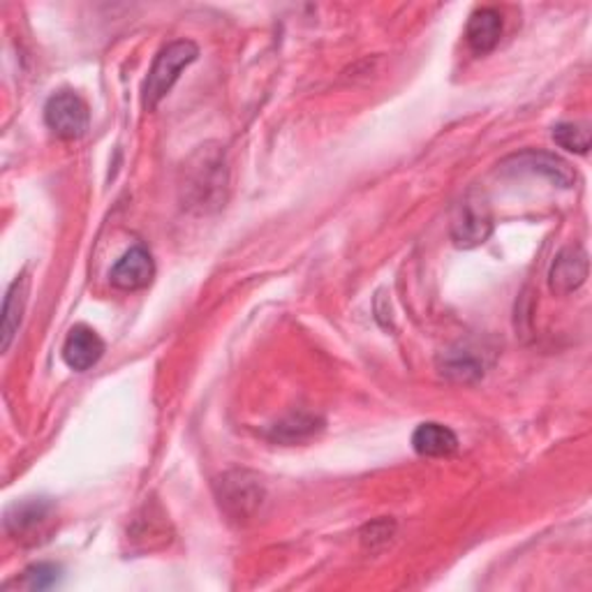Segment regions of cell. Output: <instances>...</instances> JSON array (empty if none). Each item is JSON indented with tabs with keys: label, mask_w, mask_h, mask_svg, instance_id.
<instances>
[{
	"label": "cell",
	"mask_w": 592,
	"mask_h": 592,
	"mask_svg": "<svg viewBox=\"0 0 592 592\" xmlns=\"http://www.w3.org/2000/svg\"><path fill=\"white\" fill-rule=\"evenodd\" d=\"M26 299H28V278L22 276L10 285L5 305H3V352L10 350L14 334L19 331V327H22Z\"/></svg>",
	"instance_id": "12"
},
{
	"label": "cell",
	"mask_w": 592,
	"mask_h": 592,
	"mask_svg": "<svg viewBox=\"0 0 592 592\" xmlns=\"http://www.w3.org/2000/svg\"><path fill=\"white\" fill-rule=\"evenodd\" d=\"M412 447L419 456L443 458V456H451L458 449V437L451 428L428 422V424L416 426V431L412 433Z\"/></svg>",
	"instance_id": "11"
},
{
	"label": "cell",
	"mask_w": 592,
	"mask_h": 592,
	"mask_svg": "<svg viewBox=\"0 0 592 592\" xmlns=\"http://www.w3.org/2000/svg\"><path fill=\"white\" fill-rule=\"evenodd\" d=\"M200 56V47L193 40H177L167 45L158 56L156 61H153V68L148 70V76L142 88V105L144 109L153 111L156 109L169 90L174 88V84L179 82L181 72L195 63Z\"/></svg>",
	"instance_id": "1"
},
{
	"label": "cell",
	"mask_w": 592,
	"mask_h": 592,
	"mask_svg": "<svg viewBox=\"0 0 592 592\" xmlns=\"http://www.w3.org/2000/svg\"><path fill=\"white\" fill-rule=\"evenodd\" d=\"M51 519V503L47 500H28L24 505H16L8 514V532L14 534L16 540H37L35 534H43L45 525Z\"/></svg>",
	"instance_id": "10"
},
{
	"label": "cell",
	"mask_w": 592,
	"mask_h": 592,
	"mask_svg": "<svg viewBox=\"0 0 592 592\" xmlns=\"http://www.w3.org/2000/svg\"><path fill=\"white\" fill-rule=\"evenodd\" d=\"M45 121L56 137L72 142L86 135L90 117L80 95L72 90H61L47 100Z\"/></svg>",
	"instance_id": "4"
},
{
	"label": "cell",
	"mask_w": 592,
	"mask_h": 592,
	"mask_svg": "<svg viewBox=\"0 0 592 592\" xmlns=\"http://www.w3.org/2000/svg\"><path fill=\"white\" fill-rule=\"evenodd\" d=\"M493 232V216L486 200L476 193H470L456 206L451 218V241L458 247H476L486 243Z\"/></svg>",
	"instance_id": "3"
},
{
	"label": "cell",
	"mask_w": 592,
	"mask_h": 592,
	"mask_svg": "<svg viewBox=\"0 0 592 592\" xmlns=\"http://www.w3.org/2000/svg\"><path fill=\"white\" fill-rule=\"evenodd\" d=\"M216 491L220 507L227 511V517H232L234 521L251 519L264 500V488L257 476L243 470H234L220 476Z\"/></svg>",
	"instance_id": "2"
},
{
	"label": "cell",
	"mask_w": 592,
	"mask_h": 592,
	"mask_svg": "<svg viewBox=\"0 0 592 592\" xmlns=\"http://www.w3.org/2000/svg\"><path fill=\"white\" fill-rule=\"evenodd\" d=\"M61 579V567L43 563V565H33L26 569V585L31 590H47L53 588Z\"/></svg>",
	"instance_id": "14"
},
{
	"label": "cell",
	"mask_w": 592,
	"mask_h": 592,
	"mask_svg": "<svg viewBox=\"0 0 592 592\" xmlns=\"http://www.w3.org/2000/svg\"><path fill=\"white\" fill-rule=\"evenodd\" d=\"M102 354L105 340L98 336V331H93L86 324H76V327L70 329L63 346V359L72 371L84 373L93 369L102 359Z\"/></svg>",
	"instance_id": "8"
},
{
	"label": "cell",
	"mask_w": 592,
	"mask_h": 592,
	"mask_svg": "<svg viewBox=\"0 0 592 592\" xmlns=\"http://www.w3.org/2000/svg\"><path fill=\"white\" fill-rule=\"evenodd\" d=\"M503 37V14L495 8H480L474 10L468 28H466V40L474 53H491L498 47Z\"/></svg>",
	"instance_id": "9"
},
{
	"label": "cell",
	"mask_w": 592,
	"mask_h": 592,
	"mask_svg": "<svg viewBox=\"0 0 592 592\" xmlns=\"http://www.w3.org/2000/svg\"><path fill=\"white\" fill-rule=\"evenodd\" d=\"M153 276H156V264H153V257L144 245L130 247V251L113 264V269L109 274L113 288L125 292L144 290L153 280Z\"/></svg>",
	"instance_id": "5"
},
{
	"label": "cell",
	"mask_w": 592,
	"mask_h": 592,
	"mask_svg": "<svg viewBox=\"0 0 592 592\" xmlns=\"http://www.w3.org/2000/svg\"><path fill=\"white\" fill-rule=\"evenodd\" d=\"M553 140H556L558 146L579 153V156H585L590 148V132L588 128L579 125V123H560L553 128Z\"/></svg>",
	"instance_id": "13"
},
{
	"label": "cell",
	"mask_w": 592,
	"mask_h": 592,
	"mask_svg": "<svg viewBox=\"0 0 592 592\" xmlns=\"http://www.w3.org/2000/svg\"><path fill=\"white\" fill-rule=\"evenodd\" d=\"M530 171V174H544L560 188H569L577 181L575 169L565 160L546 150H525L521 156H514L503 162V171Z\"/></svg>",
	"instance_id": "6"
},
{
	"label": "cell",
	"mask_w": 592,
	"mask_h": 592,
	"mask_svg": "<svg viewBox=\"0 0 592 592\" xmlns=\"http://www.w3.org/2000/svg\"><path fill=\"white\" fill-rule=\"evenodd\" d=\"M588 278V255L583 247L569 245L556 257L548 274V288L553 294L567 297L577 292Z\"/></svg>",
	"instance_id": "7"
}]
</instances>
